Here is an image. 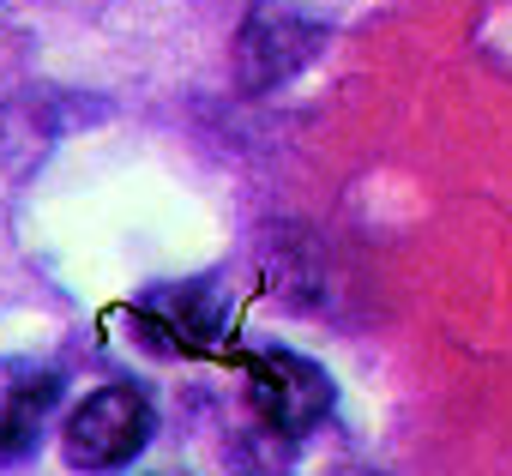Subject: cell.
I'll return each instance as SVG.
<instances>
[{"mask_svg":"<svg viewBox=\"0 0 512 476\" xmlns=\"http://www.w3.org/2000/svg\"><path fill=\"white\" fill-rule=\"evenodd\" d=\"M326 49V19L308 0H260L235 37V79L241 91H272L296 79Z\"/></svg>","mask_w":512,"mask_h":476,"instance_id":"cell-1","label":"cell"},{"mask_svg":"<svg viewBox=\"0 0 512 476\" xmlns=\"http://www.w3.org/2000/svg\"><path fill=\"white\" fill-rule=\"evenodd\" d=\"M241 380H247V404L253 422H266L290 440H302L308 428H320V416L332 410V374L296 350H253L241 356Z\"/></svg>","mask_w":512,"mask_h":476,"instance_id":"cell-2","label":"cell"},{"mask_svg":"<svg viewBox=\"0 0 512 476\" xmlns=\"http://www.w3.org/2000/svg\"><path fill=\"white\" fill-rule=\"evenodd\" d=\"M145 440H151V404H145V392H133V386H103V392H91V398L67 416V428H61L67 464H73V470H91V476L127 470V464L145 452Z\"/></svg>","mask_w":512,"mask_h":476,"instance_id":"cell-3","label":"cell"},{"mask_svg":"<svg viewBox=\"0 0 512 476\" xmlns=\"http://www.w3.org/2000/svg\"><path fill=\"white\" fill-rule=\"evenodd\" d=\"M55 398H61V380L49 368H7V386H0V464L37 446V428Z\"/></svg>","mask_w":512,"mask_h":476,"instance_id":"cell-4","label":"cell"}]
</instances>
